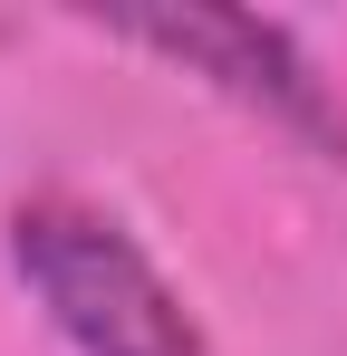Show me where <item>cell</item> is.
<instances>
[{"label": "cell", "mask_w": 347, "mask_h": 356, "mask_svg": "<svg viewBox=\"0 0 347 356\" xmlns=\"http://www.w3.org/2000/svg\"><path fill=\"white\" fill-rule=\"evenodd\" d=\"M107 29L135 39V49H155V58H174L183 77L222 87L231 106L289 125L299 145H318V154L347 164V106L328 97V77L309 67V49L280 19H261V10H116Z\"/></svg>", "instance_id": "7a4b0ae2"}, {"label": "cell", "mask_w": 347, "mask_h": 356, "mask_svg": "<svg viewBox=\"0 0 347 356\" xmlns=\"http://www.w3.org/2000/svg\"><path fill=\"white\" fill-rule=\"evenodd\" d=\"M10 270L29 280V298L49 308V327L77 356H203L183 289L97 202H68V193L20 202L10 212Z\"/></svg>", "instance_id": "6da1fadb"}]
</instances>
